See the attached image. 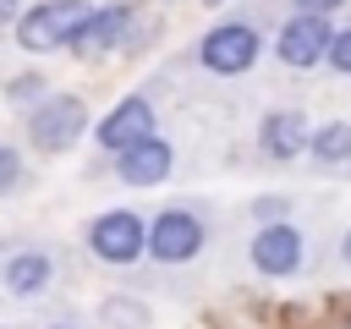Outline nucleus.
I'll use <instances>...</instances> for the list:
<instances>
[{
  "mask_svg": "<svg viewBox=\"0 0 351 329\" xmlns=\"http://www.w3.org/2000/svg\"><path fill=\"white\" fill-rule=\"evenodd\" d=\"M82 126H88L82 99H66V93H60V99H49V104H38V110H33V143H38V148H49V154L71 148Z\"/></svg>",
  "mask_w": 351,
  "mask_h": 329,
  "instance_id": "nucleus-5",
  "label": "nucleus"
},
{
  "mask_svg": "<svg viewBox=\"0 0 351 329\" xmlns=\"http://www.w3.org/2000/svg\"><path fill=\"white\" fill-rule=\"evenodd\" d=\"M252 60H258V33H252L247 22H225V27H214V33L203 38V66L219 71V77H236V71H247Z\"/></svg>",
  "mask_w": 351,
  "mask_h": 329,
  "instance_id": "nucleus-3",
  "label": "nucleus"
},
{
  "mask_svg": "<svg viewBox=\"0 0 351 329\" xmlns=\"http://www.w3.org/2000/svg\"><path fill=\"white\" fill-rule=\"evenodd\" d=\"M329 44H335V33L324 27V16H302V11H296V16L280 27V44H274V49H280L285 66H318V60L329 55Z\"/></svg>",
  "mask_w": 351,
  "mask_h": 329,
  "instance_id": "nucleus-6",
  "label": "nucleus"
},
{
  "mask_svg": "<svg viewBox=\"0 0 351 329\" xmlns=\"http://www.w3.org/2000/svg\"><path fill=\"white\" fill-rule=\"evenodd\" d=\"M148 137H154V110H148V99H121V104L99 121V143L115 148V154H126V148H137V143H148Z\"/></svg>",
  "mask_w": 351,
  "mask_h": 329,
  "instance_id": "nucleus-7",
  "label": "nucleus"
},
{
  "mask_svg": "<svg viewBox=\"0 0 351 329\" xmlns=\"http://www.w3.org/2000/svg\"><path fill=\"white\" fill-rule=\"evenodd\" d=\"M307 148H313L318 159H329V164H335V159H346V154H351V126H346V121H329V126H318V132H313V143H307Z\"/></svg>",
  "mask_w": 351,
  "mask_h": 329,
  "instance_id": "nucleus-13",
  "label": "nucleus"
},
{
  "mask_svg": "<svg viewBox=\"0 0 351 329\" xmlns=\"http://www.w3.org/2000/svg\"><path fill=\"white\" fill-rule=\"evenodd\" d=\"M340 252H346V263H351V236H346V241H340Z\"/></svg>",
  "mask_w": 351,
  "mask_h": 329,
  "instance_id": "nucleus-18",
  "label": "nucleus"
},
{
  "mask_svg": "<svg viewBox=\"0 0 351 329\" xmlns=\"http://www.w3.org/2000/svg\"><path fill=\"white\" fill-rule=\"evenodd\" d=\"M44 280H49V258H38V252L11 258V269H5V285H11V291H22V296H27V291H38Z\"/></svg>",
  "mask_w": 351,
  "mask_h": 329,
  "instance_id": "nucleus-12",
  "label": "nucleus"
},
{
  "mask_svg": "<svg viewBox=\"0 0 351 329\" xmlns=\"http://www.w3.org/2000/svg\"><path fill=\"white\" fill-rule=\"evenodd\" d=\"M329 60H335V71H346V77H351V27H346V33H335Z\"/></svg>",
  "mask_w": 351,
  "mask_h": 329,
  "instance_id": "nucleus-14",
  "label": "nucleus"
},
{
  "mask_svg": "<svg viewBox=\"0 0 351 329\" xmlns=\"http://www.w3.org/2000/svg\"><path fill=\"white\" fill-rule=\"evenodd\" d=\"M11 11H16V0H0V22H5V16H11Z\"/></svg>",
  "mask_w": 351,
  "mask_h": 329,
  "instance_id": "nucleus-17",
  "label": "nucleus"
},
{
  "mask_svg": "<svg viewBox=\"0 0 351 329\" xmlns=\"http://www.w3.org/2000/svg\"><path fill=\"white\" fill-rule=\"evenodd\" d=\"M165 175H170V143L148 137V143H137V148L121 154V181H132V186H154V181H165Z\"/></svg>",
  "mask_w": 351,
  "mask_h": 329,
  "instance_id": "nucleus-10",
  "label": "nucleus"
},
{
  "mask_svg": "<svg viewBox=\"0 0 351 329\" xmlns=\"http://www.w3.org/2000/svg\"><path fill=\"white\" fill-rule=\"evenodd\" d=\"M252 263H258L263 274H296V263H302V236H296L291 225H263L258 241H252Z\"/></svg>",
  "mask_w": 351,
  "mask_h": 329,
  "instance_id": "nucleus-8",
  "label": "nucleus"
},
{
  "mask_svg": "<svg viewBox=\"0 0 351 329\" xmlns=\"http://www.w3.org/2000/svg\"><path fill=\"white\" fill-rule=\"evenodd\" d=\"M335 5H340V0H296L302 16H324V11H335Z\"/></svg>",
  "mask_w": 351,
  "mask_h": 329,
  "instance_id": "nucleus-16",
  "label": "nucleus"
},
{
  "mask_svg": "<svg viewBox=\"0 0 351 329\" xmlns=\"http://www.w3.org/2000/svg\"><path fill=\"white\" fill-rule=\"evenodd\" d=\"M121 33H126V5L93 11V16H88V27L77 33V49H82V55H99V49H110Z\"/></svg>",
  "mask_w": 351,
  "mask_h": 329,
  "instance_id": "nucleus-11",
  "label": "nucleus"
},
{
  "mask_svg": "<svg viewBox=\"0 0 351 329\" xmlns=\"http://www.w3.org/2000/svg\"><path fill=\"white\" fill-rule=\"evenodd\" d=\"M88 16H93L88 0H44V5H33L22 16L16 33H22L27 49H55V44H77V33L88 27Z\"/></svg>",
  "mask_w": 351,
  "mask_h": 329,
  "instance_id": "nucleus-1",
  "label": "nucleus"
},
{
  "mask_svg": "<svg viewBox=\"0 0 351 329\" xmlns=\"http://www.w3.org/2000/svg\"><path fill=\"white\" fill-rule=\"evenodd\" d=\"M197 247H203V225H197V214H186V208H165V214L154 219V230H148V252H154L159 263H186Z\"/></svg>",
  "mask_w": 351,
  "mask_h": 329,
  "instance_id": "nucleus-4",
  "label": "nucleus"
},
{
  "mask_svg": "<svg viewBox=\"0 0 351 329\" xmlns=\"http://www.w3.org/2000/svg\"><path fill=\"white\" fill-rule=\"evenodd\" d=\"M88 241H93V252H99L104 263H132V258L143 252L148 230H143V219H137L132 208H110V214H99V219H93Z\"/></svg>",
  "mask_w": 351,
  "mask_h": 329,
  "instance_id": "nucleus-2",
  "label": "nucleus"
},
{
  "mask_svg": "<svg viewBox=\"0 0 351 329\" xmlns=\"http://www.w3.org/2000/svg\"><path fill=\"white\" fill-rule=\"evenodd\" d=\"M258 143H263V154H274V159H296V154L313 143V132H307V121H302L296 110H274V115H263Z\"/></svg>",
  "mask_w": 351,
  "mask_h": 329,
  "instance_id": "nucleus-9",
  "label": "nucleus"
},
{
  "mask_svg": "<svg viewBox=\"0 0 351 329\" xmlns=\"http://www.w3.org/2000/svg\"><path fill=\"white\" fill-rule=\"evenodd\" d=\"M16 170H22V164H16V154H11V148H0V192L16 181Z\"/></svg>",
  "mask_w": 351,
  "mask_h": 329,
  "instance_id": "nucleus-15",
  "label": "nucleus"
}]
</instances>
